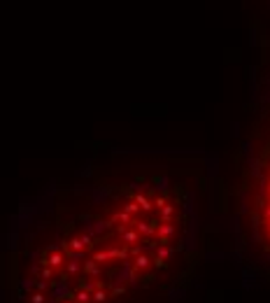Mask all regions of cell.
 I'll return each mask as SVG.
<instances>
[{"instance_id": "cell-1", "label": "cell", "mask_w": 270, "mask_h": 303, "mask_svg": "<svg viewBox=\"0 0 270 303\" xmlns=\"http://www.w3.org/2000/svg\"><path fill=\"white\" fill-rule=\"evenodd\" d=\"M214 212L205 156H96L10 217L0 233V303H184Z\"/></svg>"}, {"instance_id": "cell-2", "label": "cell", "mask_w": 270, "mask_h": 303, "mask_svg": "<svg viewBox=\"0 0 270 303\" xmlns=\"http://www.w3.org/2000/svg\"><path fill=\"white\" fill-rule=\"evenodd\" d=\"M224 215L236 263L250 280L270 287V63L258 68L252 87Z\"/></svg>"}]
</instances>
